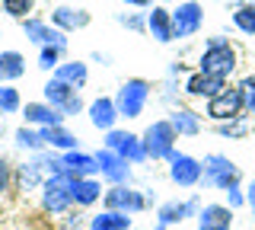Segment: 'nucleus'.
Here are the masks:
<instances>
[{"mask_svg": "<svg viewBox=\"0 0 255 230\" xmlns=\"http://www.w3.org/2000/svg\"><path fill=\"white\" fill-rule=\"evenodd\" d=\"M239 48L230 38H223V35H211L204 42V51L198 54V70H204V74H217L223 77V80H230V77L236 74V67H239Z\"/></svg>", "mask_w": 255, "mask_h": 230, "instance_id": "obj_1", "label": "nucleus"}, {"mask_svg": "<svg viewBox=\"0 0 255 230\" xmlns=\"http://www.w3.org/2000/svg\"><path fill=\"white\" fill-rule=\"evenodd\" d=\"M64 170V160L54 154H48V150H42V154H32V160H26L16 170V186H19V192H32V189H42L48 179L54 176V173Z\"/></svg>", "mask_w": 255, "mask_h": 230, "instance_id": "obj_2", "label": "nucleus"}, {"mask_svg": "<svg viewBox=\"0 0 255 230\" xmlns=\"http://www.w3.org/2000/svg\"><path fill=\"white\" fill-rule=\"evenodd\" d=\"M150 96H153V83L143 80V77H131V80H125L122 86H118L115 93V106H118V115L122 118H140L143 109H147Z\"/></svg>", "mask_w": 255, "mask_h": 230, "instance_id": "obj_3", "label": "nucleus"}, {"mask_svg": "<svg viewBox=\"0 0 255 230\" xmlns=\"http://www.w3.org/2000/svg\"><path fill=\"white\" fill-rule=\"evenodd\" d=\"M201 163H204V176H201L204 189L227 192L230 186H239V182H243V170H239L227 154H207Z\"/></svg>", "mask_w": 255, "mask_h": 230, "instance_id": "obj_4", "label": "nucleus"}, {"mask_svg": "<svg viewBox=\"0 0 255 230\" xmlns=\"http://www.w3.org/2000/svg\"><path fill=\"white\" fill-rule=\"evenodd\" d=\"M74 182H77V176H70L67 170L54 173L42 186V208L48 214H54V218L67 214V208L74 205Z\"/></svg>", "mask_w": 255, "mask_h": 230, "instance_id": "obj_5", "label": "nucleus"}, {"mask_svg": "<svg viewBox=\"0 0 255 230\" xmlns=\"http://www.w3.org/2000/svg\"><path fill=\"white\" fill-rule=\"evenodd\" d=\"M140 138H143V150H147L150 160H172L179 134H175L169 118H156L153 125H147V128H143Z\"/></svg>", "mask_w": 255, "mask_h": 230, "instance_id": "obj_6", "label": "nucleus"}, {"mask_svg": "<svg viewBox=\"0 0 255 230\" xmlns=\"http://www.w3.org/2000/svg\"><path fill=\"white\" fill-rule=\"evenodd\" d=\"M204 115L211 118L214 125L217 122H233V118H243L246 115V102H243V90H239V83L233 86L230 83L227 90H220L217 96H211L204 102Z\"/></svg>", "mask_w": 255, "mask_h": 230, "instance_id": "obj_7", "label": "nucleus"}, {"mask_svg": "<svg viewBox=\"0 0 255 230\" xmlns=\"http://www.w3.org/2000/svg\"><path fill=\"white\" fill-rule=\"evenodd\" d=\"M102 144H106L109 150H115L118 157H125V160L131 163V166H140V163H147V160H150L147 150H143V138H140V134H134V131L112 128V131H106Z\"/></svg>", "mask_w": 255, "mask_h": 230, "instance_id": "obj_8", "label": "nucleus"}, {"mask_svg": "<svg viewBox=\"0 0 255 230\" xmlns=\"http://www.w3.org/2000/svg\"><path fill=\"white\" fill-rule=\"evenodd\" d=\"M201 176H204V163L191 154H182L175 150L172 160H169V182L179 189H195L201 186Z\"/></svg>", "mask_w": 255, "mask_h": 230, "instance_id": "obj_9", "label": "nucleus"}, {"mask_svg": "<svg viewBox=\"0 0 255 230\" xmlns=\"http://www.w3.org/2000/svg\"><path fill=\"white\" fill-rule=\"evenodd\" d=\"M172 26H175V38L198 35L204 26V3L201 0H179V6L172 10Z\"/></svg>", "mask_w": 255, "mask_h": 230, "instance_id": "obj_10", "label": "nucleus"}, {"mask_svg": "<svg viewBox=\"0 0 255 230\" xmlns=\"http://www.w3.org/2000/svg\"><path fill=\"white\" fill-rule=\"evenodd\" d=\"M198 211H201V198H198V195L169 198V202H163L156 208V224L169 230V227L182 224V221H188V218H198Z\"/></svg>", "mask_w": 255, "mask_h": 230, "instance_id": "obj_11", "label": "nucleus"}, {"mask_svg": "<svg viewBox=\"0 0 255 230\" xmlns=\"http://www.w3.org/2000/svg\"><path fill=\"white\" fill-rule=\"evenodd\" d=\"M42 96H45V102H51L54 109H61L64 115H77V112H83V99H80V90H74L70 83L58 80V77H51V80L42 86Z\"/></svg>", "mask_w": 255, "mask_h": 230, "instance_id": "obj_12", "label": "nucleus"}, {"mask_svg": "<svg viewBox=\"0 0 255 230\" xmlns=\"http://www.w3.org/2000/svg\"><path fill=\"white\" fill-rule=\"evenodd\" d=\"M102 205H106L109 211H125V214H140L147 211V195L137 192L134 186H112L106 189V195H102Z\"/></svg>", "mask_w": 255, "mask_h": 230, "instance_id": "obj_13", "label": "nucleus"}, {"mask_svg": "<svg viewBox=\"0 0 255 230\" xmlns=\"http://www.w3.org/2000/svg\"><path fill=\"white\" fill-rule=\"evenodd\" d=\"M19 26H22V35H26L32 45H38V48H45V45H61V48H67V32H61L58 26L45 22L42 16H26Z\"/></svg>", "mask_w": 255, "mask_h": 230, "instance_id": "obj_14", "label": "nucleus"}, {"mask_svg": "<svg viewBox=\"0 0 255 230\" xmlns=\"http://www.w3.org/2000/svg\"><path fill=\"white\" fill-rule=\"evenodd\" d=\"M230 80H223V77L217 74H204V70H191V74H185V80H182V93L191 99H211L217 96L220 90H227Z\"/></svg>", "mask_w": 255, "mask_h": 230, "instance_id": "obj_15", "label": "nucleus"}, {"mask_svg": "<svg viewBox=\"0 0 255 230\" xmlns=\"http://www.w3.org/2000/svg\"><path fill=\"white\" fill-rule=\"evenodd\" d=\"M96 160H99V176L106 182H112V186H131V163L125 157H118L115 150L102 147L96 154Z\"/></svg>", "mask_w": 255, "mask_h": 230, "instance_id": "obj_16", "label": "nucleus"}, {"mask_svg": "<svg viewBox=\"0 0 255 230\" xmlns=\"http://www.w3.org/2000/svg\"><path fill=\"white\" fill-rule=\"evenodd\" d=\"M233 208H230L227 202H207L201 205V211H198L195 218V227L198 230H233Z\"/></svg>", "mask_w": 255, "mask_h": 230, "instance_id": "obj_17", "label": "nucleus"}, {"mask_svg": "<svg viewBox=\"0 0 255 230\" xmlns=\"http://www.w3.org/2000/svg\"><path fill=\"white\" fill-rule=\"evenodd\" d=\"M86 115H90V125L96 131H112L118 125V106H115V96H96L90 106H86Z\"/></svg>", "mask_w": 255, "mask_h": 230, "instance_id": "obj_18", "label": "nucleus"}, {"mask_svg": "<svg viewBox=\"0 0 255 230\" xmlns=\"http://www.w3.org/2000/svg\"><path fill=\"white\" fill-rule=\"evenodd\" d=\"M147 32L156 38L159 45L175 42V26H172V10H166L163 3H153L147 10Z\"/></svg>", "mask_w": 255, "mask_h": 230, "instance_id": "obj_19", "label": "nucleus"}, {"mask_svg": "<svg viewBox=\"0 0 255 230\" xmlns=\"http://www.w3.org/2000/svg\"><path fill=\"white\" fill-rule=\"evenodd\" d=\"M22 118H26V125H32V128H54V125H64V115L61 109H54L51 102H26L22 106Z\"/></svg>", "mask_w": 255, "mask_h": 230, "instance_id": "obj_20", "label": "nucleus"}, {"mask_svg": "<svg viewBox=\"0 0 255 230\" xmlns=\"http://www.w3.org/2000/svg\"><path fill=\"white\" fill-rule=\"evenodd\" d=\"M61 160H64V170H67L70 176H77V179H93V176H99V160H96V154L67 150V154H61Z\"/></svg>", "mask_w": 255, "mask_h": 230, "instance_id": "obj_21", "label": "nucleus"}, {"mask_svg": "<svg viewBox=\"0 0 255 230\" xmlns=\"http://www.w3.org/2000/svg\"><path fill=\"white\" fill-rule=\"evenodd\" d=\"M169 122H172V128H175L179 138H198L201 128H204L201 115H198L195 109H188V106H175L169 112Z\"/></svg>", "mask_w": 255, "mask_h": 230, "instance_id": "obj_22", "label": "nucleus"}, {"mask_svg": "<svg viewBox=\"0 0 255 230\" xmlns=\"http://www.w3.org/2000/svg\"><path fill=\"white\" fill-rule=\"evenodd\" d=\"M51 26H58L61 32H77V29L90 26V13L80 6H54L51 10Z\"/></svg>", "mask_w": 255, "mask_h": 230, "instance_id": "obj_23", "label": "nucleus"}, {"mask_svg": "<svg viewBox=\"0 0 255 230\" xmlns=\"http://www.w3.org/2000/svg\"><path fill=\"white\" fill-rule=\"evenodd\" d=\"M51 77L70 83L74 90H83L86 80H90V67H86V61H64V64H58V70H54Z\"/></svg>", "mask_w": 255, "mask_h": 230, "instance_id": "obj_24", "label": "nucleus"}, {"mask_svg": "<svg viewBox=\"0 0 255 230\" xmlns=\"http://www.w3.org/2000/svg\"><path fill=\"white\" fill-rule=\"evenodd\" d=\"M22 74H26V58H22V51H13V48L0 51V80L13 83V80H19Z\"/></svg>", "mask_w": 255, "mask_h": 230, "instance_id": "obj_25", "label": "nucleus"}, {"mask_svg": "<svg viewBox=\"0 0 255 230\" xmlns=\"http://www.w3.org/2000/svg\"><path fill=\"white\" fill-rule=\"evenodd\" d=\"M42 138H45V144L51 147V150H61V154H67V150H77V144H80V138H77L74 131H67L64 125L42 128Z\"/></svg>", "mask_w": 255, "mask_h": 230, "instance_id": "obj_26", "label": "nucleus"}, {"mask_svg": "<svg viewBox=\"0 0 255 230\" xmlns=\"http://www.w3.org/2000/svg\"><path fill=\"white\" fill-rule=\"evenodd\" d=\"M131 214L125 211H102V214H93L90 218V230H131Z\"/></svg>", "mask_w": 255, "mask_h": 230, "instance_id": "obj_27", "label": "nucleus"}, {"mask_svg": "<svg viewBox=\"0 0 255 230\" xmlns=\"http://www.w3.org/2000/svg\"><path fill=\"white\" fill-rule=\"evenodd\" d=\"M102 195H106V192H102V186H99V179H96V176L74 182V205H77V208H90V205H96Z\"/></svg>", "mask_w": 255, "mask_h": 230, "instance_id": "obj_28", "label": "nucleus"}, {"mask_svg": "<svg viewBox=\"0 0 255 230\" xmlns=\"http://www.w3.org/2000/svg\"><path fill=\"white\" fill-rule=\"evenodd\" d=\"M13 141L19 150H29V154H42V150L48 147L45 138H42V128H32V125H22V128L13 131Z\"/></svg>", "mask_w": 255, "mask_h": 230, "instance_id": "obj_29", "label": "nucleus"}, {"mask_svg": "<svg viewBox=\"0 0 255 230\" xmlns=\"http://www.w3.org/2000/svg\"><path fill=\"white\" fill-rule=\"evenodd\" d=\"M214 131H217L220 138L243 141V138H249V131H252V118L243 115V118H233V122H217V125H214Z\"/></svg>", "mask_w": 255, "mask_h": 230, "instance_id": "obj_30", "label": "nucleus"}, {"mask_svg": "<svg viewBox=\"0 0 255 230\" xmlns=\"http://www.w3.org/2000/svg\"><path fill=\"white\" fill-rule=\"evenodd\" d=\"M230 19H233L236 32L255 38V3H236V6H233V16H230Z\"/></svg>", "mask_w": 255, "mask_h": 230, "instance_id": "obj_31", "label": "nucleus"}, {"mask_svg": "<svg viewBox=\"0 0 255 230\" xmlns=\"http://www.w3.org/2000/svg\"><path fill=\"white\" fill-rule=\"evenodd\" d=\"M22 112V96L13 83H3L0 86V115H16Z\"/></svg>", "mask_w": 255, "mask_h": 230, "instance_id": "obj_32", "label": "nucleus"}, {"mask_svg": "<svg viewBox=\"0 0 255 230\" xmlns=\"http://www.w3.org/2000/svg\"><path fill=\"white\" fill-rule=\"evenodd\" d=\"M64 51H67V48H61V45H45V48L42 51H38V67H42V70H51V74H54V70H58V64H64Z\"/></svg>", "mask_w": 255, "mask_h": 230, "instance_id": "obj_33", "label": "nucleus"}, {"mask_svg": "<svg viewBox=\"0 0 255 230\" xmlns=\"http://www.w3.org/2000/svg\"><path fill=\"white\" fill-rule=\"evenodd\" d=\"M0 6H3V13L6 16H13V19H26L32 16V6H35V0H0Z\"/></svg>", "mask_w": 255, "mask_h": 230, "instance_id": "obj_34", "label": "nucleus"}, {"mask_svg": "<svg viewBox=\"0 0 255 230\" xmlns=\"http://www.w3.org/2000/svg\"><path fill=\"white\" fill-rule=\"evenodd\" d=\"M239 90H243L246 115H249V118H255V70H252V74H246L243 80H239Z\"/></svg>", "mask_w": 255, "mask_h": 230, "instance_id": "obj_35", "label": "nucleus"}, {"mask_svg": "<svg viewBox=\"0 0 255 230\" xmlns=\"http://www.w3.org/2000/svg\"><path fill=\"white\" fill-rule=\"evenodd\" d=\"M118 22L131 32H147V13H122Z\"/></svg>", "mask_w": 255, "mask_h": 230, "instance_id": "obj_36", "label": "nucleus"}, {"mask_svg": "<svg viewBox=\"0 0 255 230\" xmlns=\"http://www.w3.org/2000/svg\"><path fill=\"white\" fill-rule=\"evenodd\" d=\"M223 195H227V205H230L233 211H239L243 205H249V202H246V189H243V182H239V186H230Z\"/></svg>", "mask_w": 255, "mask_h": 230, "instance_id": "obj_37", "label": "nucleus"}, {"mask_svg": "<svg viewBox=\"0 0 255 230\" xmlns=\"http://www.w3.org/2000/svg\"><path fill=\"white\" fill-rule=\"evenodd\" d=\"M13 182H16V173H13V166H10V163H6V160H3V157H0V195H3V192H6V189H10V186H13Z\"/></svg>", "mask_w": 255, "mask_h": 230, "instance_id": "obj_38", "label": "nucleus"}, {"mask_svg": "<svg viewBox=\"0 0 255 230\" xmlns=\"http://www.w3.org/2000/svg\"><path fill=\"white\" fill-rule=\"evenodd\" d=\"M122 3L134 6V10H150V3H153V0H122Z\"/></svg>", "mask_w": 255, "mask_h": 230, "instance_id": "obj_39", "label": "nucleus"}, {"mask_svg": "<svg viewBox=\"0 0 255 230\" xmlns=\"http://www.w3.org/2000/svg\"><path fill=\"white\" fill-rule=\"evenodd\" d=\"M246 202H249V205H255V176L249 179V186H246Z\"/></svg>", "mask_w": 255, "mask_h": 230, "instance_id": "obj_40", "label": "nucleus"}, {"mask_svg": "<svg viewBox=\"0 0 255 230\" xmlns=\"http://www.w3.org/2000/svg\"><path fill=\"white\" fill-rule=\"evenodd\" d=\"M0 38H3V29H0Z\"/></svg>", "mask_w": 255, "mask_h": 230, "instance_id": "obj_41", "label": "nucleus"}]
</instances>
